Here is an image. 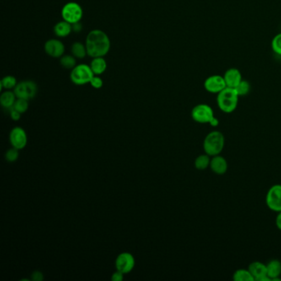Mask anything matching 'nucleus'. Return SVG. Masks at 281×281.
Segmentation results:
<instances>
[{
    "mask_svg": "<svg viewBox=\"0 0 281 281\" xmlns=\"http://www.w3.org/2000/svg\"><path fill=\"white\" fill-rule=\"evenodd\" d=\"M32 280L34 281H42L44 280V276L40 271H34L32 274Z\"/></svg>",
    "mask_w": 281,
    "mask_h": 281,
    "instance_id": "c756f323",
    "label": "nucleus"
},
{
    "mask_svg": "<svg viewBox=\"0 0 281 281\" xmlns=\"http://www.w3.org/2000/svg\"><path fill=\"white\" fill-rule=\"evenodd\" d=\"M226 87V83L223 76L219 74L210 76L204 82V88L206 92L213 94H218Z\"/></svg>",
    "mask_w": 281,
    "mask_h": 281,
    "instance_id": "1a4fd4ad",
    "label": "nucleus"
},
{
    "mask_svg": "<svg viewBox=\"0 0 281 281\" xmlns=\"http://www.w3.org/2000/svg\"><path fill=\"white\" fill-rule=\"evenodd\" d=\"M136 265V261L133 255L129 252H122L116 260V271H121L123 274L130 273Z\"/></svg>",
    "mask_w": 281,
    "mask_h": 281,
    "instance_id": "9d476101",
    "label": "nucleus"
},
{
    "mask_svg": "<svg viewBox=\"0 0 281 281\" xmlns=\"http://www.w3.org/2000/svg\"><path fill=\"white\" fill-rule=\"evenodd\" d=\"M89 83L92 85V87L97 88V89L102 88L103 85V79L98 77V76H93V78H92V80H91Z\"/></svg>",
    "mask_w": 281,
    "mask_h": 281,
    "instance_id": "c85d7f7f",
    "label": "nucleus"
},
{
    "mask_svg": "<svg viewBox=\"0 0 281 281\" xmlns=\"http://www.w3.org/2000/svg\"><path fill=\"white\" fill-rule=\"evenodd\" d=\"M13 108L14 110H18V112H20L21 114L24 113L28 109V100L18 98V100L16 101L15 103H14Z\"/></svg>",
    "mask_w": 281,
    "mask_h": 281,
    "instance_id": "bb28decb",
    "label": "nucleus"
},
{
    "mask_svg": "<svg viewBox=\"0 0 281 281\" xmlns=\"http://www.w3.org/2000/svg\"><path fill=\"white\" fill-rule=\"evenodd\" d=\"M14 93L17 98L28 101L35 98L37 93V85L33 81H23L17 84Z\"/></svg>",
    "mask_w": 281,
    "mask_h": 281,
    "instance_id": "423d86ee",
    "label": "nucleus"
},
{
    "mask_svg": "<svg viewBox=\"0 0 281 281\" xmlns=\"http://www.w3.org/2000/svg\"><path fill=\"white\" fill-rule=\"evenodd\" d=\"M90 67L94 74L99 75L104 73V71L106 70V62L103 57H97V58L93 59Z\"/></svg>",
    "mask_w": 281,
    "mask_h": 281,
    "instance_id": "a211bd4d",
    "label": "nucleus"
},
{
    "mask_svg": "<svg viewBox=\"0 0 281 281\" xmlns=\"http://www.w3.org/2000/svg\"><path fill=\"white\" fill-rule=\"evenodd\" d=\"M71 51H72V54H73V56L78 59L84 58L86 55L88 54V53H87L86 46H84V45L80 42L74 43V44L72 45Z\"/></svg>",
    "mask_w": 281,
    "mask_h": 281,
    "instance_id": "4be33fe9",
    "label": "nucleus"
},
{
    "mask_svg": "<svg viewBox=\"0 0 281 281\" xmlns=\"http://www.w3.org/2000/svg\"><path fill=\"white\" fill-rule=\"evenodd\" d=\"M267 276L271 281H281V262L279 260H271L266 265Z\"/></svg>",
    "mask_w": 281,
    "mask_h": 281,
    "instance_id": "dca6fc26",
    "label": "nucleus"
},
{
    "mask_svg": "<svg viewBox=\"0 0 281 281\" xmlns=\"http://www.w3.org/2000/svg\"><path fill=\"white\" fill-rule=\"evenodd\" d=\"M61 65L66 69H73L76 66L75 58L71 55H64L61 59Z\"/></svg>",
    "mask_w": 281,
    "mask_h": 281,
    "instance_id": "393cba45",
    "label": "nucleus"
},
{
    "mask_svg": "<svg viewBox=\"0 0 281 281\" xmlns=\"http://www.w3.org/2000/svg\"><path fill=\"white\" fill-rule=\"evenodd\" d=\"M218 124H219V121H218V119L216 118L215 116L212 119V121L210 122V125L211 126H213V127H216V126H218Z\"/></svg>",
    "mask_w": 281,
    "mask_h": 281,
    "instance_id": "f704fd0d",
    "label": "nucleus"
},
{
    "mask_svg": "<svg viewBox=\"0 0 281 281\" xmlns=\"http://www.w3.org/2000/svg\"><path fill=\"white\" fill-rule=\"evenodd\" d=\"M266 206L271 211L275 212L281 211V185L276 184L269 189L266 194Z\"/></svg>",
    "mask_w": 281,
    "mask_h": 281,
    "instance_id": "6e6552de",
    "label": "nucleus"
},
{
    "mask_svg": "<svg viewBox=\"0 0 281 281\" xmlns=\"http://www.w3.org/2000/svg\"><path fill=\"white\" fill-rule=\"evenodd\" d=\"M234 280L236 281H254L253 276L248 269H239L234 274Z\"/></svg>",
    "mask_w": 281,
    "mask_h": 281,
    "instance_id": "412c9836",
    "label": "nucleus"
},
{
    "mask_svg": "<svg viewBox=\"0 0 281 281\" xmlns=\"http://www.w3.org/2000/svg\"><path fill=\"white\" fill-rule=\"evenodd\" d=\"M9 140L12 146L18 149H23L28 143L27 134L21 127H15L11 131Z\"/></svg>",
    "mask_w": 281,
    "mask_h": 281,
    "instance_id": "9b49d317",
    "label": "nucleus"
},
{
    "mask_svg": "<svg viewBox=\"0 0 281 281\" xmlns=\"http://www.w3.org/2000/svg\"><path fill=\"white\" fill-rule=\"evenodd\" d=\"M191 117L194 121L201 124H210L214 117L213 109L211 105L201 103L196 105L191 110Z\"/></svg>",
    "mask_w": 281,
    "mask_h": 281,
    "instance_id": "39448f33",
    "label": "nucleus"
},
{
    "mask_svg": "<svg viewBox=\"0 0 281 281\" xmlns=\"http://www.w3.org/2000/svg\"><path fill=\"white\" fill-rule=\"evenodd\" d=\"M248 270L256 281H271L267 276L266 265L261 261H253L249 265Z\"/></svg>",
    "mask_w": 281,
    "mask_h": 281,
    "instance_id": "f8f14e48",
    "label": "nucleus"
},
{
    "mask_svg": "<svg viewBox=\"0 0 281 281\" xmlns=\"http://www.w3.org/2000/svg\"><path fill=\"white\" fill-rule=\"evenodd\" d=\"M239 98L235 88L226 87L217 94V105L224 113H232L237 109Z\"/></svg>",
    "mask_w": 281,
    "mask_h": 281,
    "instance_id": "f03ea898",
    "label": "nucleus"
},
{
    "mask_svg": "<svg viewBox=\"0 0 281 281\" xmlns=\"http://www.w3.org/2000/svg\"><path fill=\"white\" fill-rule=\"evenodd\" d=\"M10 116L13 121H18L21 118V113L18 110H14L13 108L11 109Z\"/></svg>",
    "mask_w": 281,
    "mask_h": 281,
    "instance_id": "2f4dec72",
    "label": "nucleus"
},
{
    "mask_svg": "<svg viewBox=\"0 0 281 281\" xmlns=\"http://www.w3.org/2000/svg\"><path fill=\"white\" fill-rule=\"evenodd\" d=\"M72 29H73V32L75 33H79L83 29V27H82V24H81L79 22L78 23H73L72 24Z\"/></svg>",
    "mask_w": 281,
    "mask_h": 281,
    "instance_id": "473e14b6",
    "label": "nucleus"
},
{
    "mask_svg": "<svg viewBox=\"0 0 281 281\" xmlns=\"http://www.w3.org/2000/svg\"><path fill=\"white\" fill-rule=\"evenodd\" d=\"M18 150H19V149L14 148V147L10 148V149H8V150L7 151V153H6V159H7L8 162H11V163L15 162L18 158V155H19Z\"/></svg>",
    "mask_w": 281,
    "mask_h": 281,
    "instance_id": "cd10ccee",
    "label": "nucleus"
},
{
    "mask_svg": "<svg viewBox=\"0 0 281 281\" xmlns=\"http://www.w3.org/2000/svg\"><path fill=\"white\" fill-rule=\"evenodd\" d=\"M110 39L103 31L93 30L88 33L86 39V49L91 57H103L110 50Z\"/></svg>",
    "mask_w": 281,
    "mask_h": 281,
    "instance_id": "f257e3e1",
    "label": "nucleus"
},
{
    "mask_svg": "<svg viewBox=\"0 0 281 281\" xmlns=\"http://www.w3.org/2000/svg\"><path fill=\"white\" fill-rule=\"evenodd\" d=\"M15 98V93H12L10 91H7L2 93V95L0 97V103L3 107L12 109L16 102Z\"/></svg>",
    "mask_w": 281,
    "mask_h": 281,
    "instance_id": "6ab92c4d",
    "label": "nucleus"
},
{
    "mask_svg": "<svg viewBox=\"0 0 281 281\" xmlns=\"http://www.w3.org/2000/svg\"><path fill=\"white\" fill-rule=\"evenodd\" d=\"M271 48L274 52L281 56V33L274 36L271 40Z\"/></svg>",
    "mask_w": 281,
    "mask_h": 281,
    "instance_id": "a878e982",
    "label": "nucleus"
},
{
    "mask_svg": "<svg viewBox=\"0 0 281 281\" xmlns=\"http://www.w3.org/2000/svg\"><path fill=\"white\" fill-rule=\"evenodd\" d=\"M276 223L277 228L281 231V211L278 212V214L276 216Z\"/></svg>",
    "mask_w": 281,
    "mask_h": 281,
    "instance_id": "72a5a7b5",
    "label": "nucleus"
},
{
    "mask_svg": "<svg viewBox=\"0 0 281 281\" xmlns=\"http://www.w3.org/2000/svg\"><path fill=\"white\" fill-rule=\"evenodd\" d=\"M228 167L229 165L226 159L219 154L213 156V158H211L210 168L214 174L223 175L228 171Z\"/></svg>",
    "mask_w": 281,
    "mask_h": 281,
    "instance_id": "2eb2a0df",
    "label": "nucleus"
},
{
    "mask_svg": "<svg viewBox=\"0 0 281 281\" xmlns=\"http://www.w3.org/2000/svg\"><path fill=\"white\" fill-rule=\"evenodd\" d=\"M235 90L237 91L239 97H244V96L247 95L251 90V85H250L248 81L243 79L241 83H239V85L235 88Z\"/></svg>",
    "mask_w": 281,
    "mask_h": 281,
    "instance_id": "5701e85b",
    "label": "nucleus"
},
{
    "mask_svg": "<svg viewBox=\"0 0 281 281\" xmlns=\"http://www.w3.org/2000/svg\"><path fill=\"white\" fill-rule=\"evenodd\" d=\"M211 156L208 155L207 153L201 154V155H199L196 158L195 167H196V169L203 171V170H206L211 166Z\"/></svg>",
    "mask_w": 281,
    "mask_h": 281,
    "instance_id": "aec40b11",
    "label": "nucleus"
},
{
    "mask_svg": "<svg viewBox=\"0 0 281 281\" xmlns=\"http://www.w3.org/2000/svg\"><path fill=\"white\" fill-rule=\"evenodd\" d=\"M124 275L121 271H116L115 273L111 276V281H122L124 279Z\"/></svg>",
    "mask_w": 281,
    "mask_h": 281,
    "instance_id": "7c9ffc66",
    "label": "nucleus"
},
{
    "mask_svg": "<svg viewBox=\"0 0 281 281\" xmlns=\"http://www.w3.org/2000/svg\"><path fill=\"white\" fill-rule=\"evenodd\" d=\"M61 13L64 20L73 24L81 20L83 17V9L78 3L71 2L64 6Z\"/></svg>",
    "mask_w": 281,
    "mask_h": 281,
    "instance_id": "0eeeda50",
    "label": "nucleus"
},
{
    "mask_svg": "<svg viewBox=\"0 0 281 281\" xmlns=\"http://www.w3.org/2000/svg\"><path fill=\"white\" fill-rule=\"evenodd\" d=\"M224 136L219 131H212L204 140L203 148L205 153L211 157L218 155L224 147Z\"/></svg>",
    "mask_w": 281,
    "mask_h": 281,
    "instance_id": "7ed1b4c3",
    "label": "nucleus"
},
{
    "mask_svg": "<svg viewBox=\"0 0 281 281\" xmlns=\"http://www.w3.org/2000/svg\"><path fill=\"white\" fill-rule=\"evenodd\" d=\"M72 30V24L65 20L57 23L54 28L55 35L60 37H66L70 34Z\"/></svg>",
    "mask_w": 281,
    "mask_h": 281,
    "instance_id": "f3484780",
    "label": "nucleus"
},
{
    "mask_svg": "<svg viewBox=\"0 0 281 281\" xmlns=\"http://www.w3.org/2000/svg\"><path fill=\"white\" fill-rule=\"evenodd\" d=\"M223 76L227 87L229 88H236L237 86L239 85V83H241V81L244 79L241 72L236 68L229 69Z\"/></svg>",
    "mask_w": 281,
    "mask_h": 281,
    "instance_id": "4468645a",
    "label": "nucleus"
},
{
    "mask_svg": "<svg viewBox=\"0 0 281 281\" xmlns=\"http://www.w3.org/2000/svg\"><path fill=\"white\" fill-rule=\"evenodd\" d=\"M94 76L90 66L86 65H79L72 70L70 73V79L76 85H83L90 83Z\"/></svg>",
    "mask_w": 281,
    "mask_h": 281,
    "instance_id": "20e7f679",
    "label": "nucleus"
},
{
    "mask_svg": "<svg viewBox=\"0 0 281 281\" xmlns=\"http://www.w3.org/2000/svg\"><path fill=\"white\" fill-rule=\"evenodd\" d=\"M0 85H1V89L2 88H5V89L15 88L17 86V80L13 76H6L1 80Z\"/></svg>",
    "mask_w": 281,
    "mask_h": 281,
    "instance_id": "b1692460",
    "label": "nucleus"
},
{
    "mask_svg": "<svg viewBox=\"0 0 281 281\" xmlns=\"http://www.w3.org/2000/svg\"><path fill=\"white\" fill-rule=\"evenodd\" d=\"M45 50L48 55L59 58L65 53V45L58 40H49L45 42Z\"/></svg>",
    "mask_w": 281,
    "mask_h": 281,
    "instance_id": "ddd939ff",
    "label": "nucleus"
}]
</instances>
